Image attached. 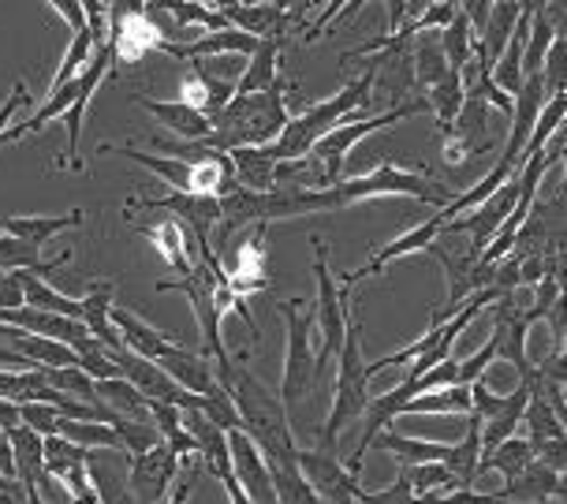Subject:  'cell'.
<instances>
[{"mask_svg": "<svg viewBox=\"0 0 567 504\" xmlns=\"http://www.w3.org/2000/svg\"><path fill=\"white\" fill-rule=\"evenodd\" d=\"M441 228H444V220L433 214V217H425L419 228H411V232H403L400 239H392L389 247H381V250H373V258L367 261V266H359V269H351V274H343V285L354 288L362 277H373V274H381L389 261H396V258H408V255H419V250H430L433 244H437V236H441Z\"/></svg>", "mask_w": 567, "mask_h": 504, "instance_id": "14", "label": "cell"}, {"mask_svg": "<svg viewBox=\"0 0 567 504\" xmlns=\"http://www.w3.org/2000/svg\"><path fill=\"white\" fill-rule=\"evenodd\" d=\"M422 109H425V101H422V97H411V101H403V105H396V109H384V113L351 120V124H337L326 138H318V143H313V150H310V157L321 165L326 187L340 184L343 157L351 154V146H354V143H362V138L373 135V131H381V127H389V124H400V120H408V116H414V113H422Z\"/></svg>", "mask_w": 567, "mask_h": 504, "instance_id": "8", "label": "cell"}, {"mask_svg": "<svg viewBox=\"0 0 567 504\" xmlns=\"http://www.w3.org/2000/svg\"><path fill=\"white\" fill-rule=\"evenodd\" d=\"M482 463V426L478 419L467 415L463 419V438L449 445V456H444L441 467L460 482V490H474V475H478Z\"/></svg>", "mask_w": 567, "mask_h": 504, "instance_id": "28", "label": "cell"}, {"mask_svg": "<svg viewBox=\"0 0 567 504\" xmlns=\"http://www.w3.org/2000/svg\"><path fill=\"white\" fill-rule=\"evenodd\" d=\"M113 296H116V288L109 285V280H97L94 288L86 291L83 299V315H79V326H83L90 332V340L101 348V351H120L124 344H120V337H116V329H113V321H109V315H113Z\"/></svg>", "mask_w": 567, "mask_h": 504, "instance_id": "20", "label": "cell"}, {"mask_svg": "<svg viewBox=\"0 0 567 504\" xmlns=\"http://www.w3.org/2000/svg\"><path fill=\"white\" fill-rule=\"evenodd\" d=\"M198 261L190 269V277L184 280H161L157 291H179L190 310H195V321H198V332H202V356L213 362V374H217V385L228 389V378L236 370L231 362L228 348H225V337H220V321L231 307H236V296L228 288V277H225V266H220L217 250H198Z\"/></svg>", "mask_w": 567, "mask_h": 504, "instance_id": "1", "label": "cell"}, {"mask_svg": "<svg viewBox=\"0 0 567 504\" xmlns=\"http://www.w3.org/2000/svg\"><path fill=\"white\" fill-rule=\"evenodd\" d=\"M157 367L176 381L179 389L190 397H209L217 389V374H213V362L198 351H187L184 344H172L165 356L157 359Z\"/></svg>", "mask_w": 567, "mask_h": 504, "instance_id": "18", "label": "cell"}, {"mask_svg": "<svg viewBox=\"0 0 567 504\" xmlns=\"http://www.w3.org/2000/svg\"><path fill=\"white\" fill-rule=\"evenodd\" d=\"M138 232L154 244L157 255L168 261V269L176 274V280L190 277V269H195V255H190V250L195 247H190V236L179 220L165 217V220H157V225H142Z\"/></svg>", "mask_w": 567, "mask_h": 504, "instance_id": "21", "label": "cell"}, {"mask_svg": "<svg viewBox=\"0 0 567 504\" xmlns=\"http://www.w3.org/2000/svg\"><path fill=\"white\" fill-rule=\"evenodd\" d=\"M299 475L307 479V486L318 493L326 504H354V493H359V479L343 471L340 452H321V449H307L296 452Z\"/></svg>", "mask_w": 567, "mask_h": 504, "instance_id": "11", "label": "cell"}, {"mask_svg": "<svg viewBox=\"0 0 567 504\" xmlns=\"http://www.w3.org/2000/svg\"><path fill=\"white\" fill-rule=\"evenodd\" d=\"M313 277H318L313 329L321 332V348H318V359H313V381L326 389L329 378H332V362H337L340 344H343V329H348V299H351L354 288L332 285L329 247H326V239H321V236H313Z\"/></svg>", "mask_w": 567, "mask_h": 504, "instance_id": "6", "label": "cell"}, {"mask_svg": "<svg viewBox=\"0 0 567 504\" xmlns=\"http://www.w3.org/2000/svg\"><path fill=\"white\" fill-rule=\"evenodd\" d=\"M556 34H560V30H556L549 8L534 4L530 30H526V45H523V79L542 72V60H545V53H549V45H553Z\"/></svg>", "mask_w": 567, "mask_h": 504, "instance_id": "34", "label": "cell"}, {"mask_svg": "<svg viewBox=\"0 0 567 504\" xmlns=\"http://www.w3.org/2000/svg\"><path fill=\"white\" fill-rule=\"evenodd\" d=\"M400 415H471V392L467 385H455V389H437V392H422V397L408 400L400 408Z\"/></svg>", "mask_w": 567, "mask_h": 504, "instance_id": "33", "label": "cell"}, {"mask_svg": "<svg viewBox=\"0 0 567 504\" xmlns=\"http://www.w3.org/2000/svg\"><path fill=\"white\" fill-rule=\"evenodd\" d=\"M0 236H4V232H0Z\"/></svg>", "mask_w": 567, "mask_h": 504, "instance_id": "52", "label": "cell"}, {"mask_svg": "<svg viewBox=\"0 0 567 504\" xmlns=\"http://www.w3.org/2000/svg\"><path fill=\"white\" fill-rule=\"evenodd\" d=\"M332 202L337 209H348L354 202H370V198H422L430 206H449L455 198V187H444L441 179L419 173V168H403V165H378L367 176L343 179V184H332Z\"/></svg>", "mask_w": 567, "mask_h": 504, "instance_id": "5", "label": "cell"}, {"mask_svg": "<svg viewBox=\"0 0 567 504\" xmlns=\"http://www.w3.org/2000/svg\"><path fill=\"white\" fill-rule=\"evenodd\" d=\"M485 131H489V105L474 94H463L460 113L452 116L449 127H441L444 161H449V165H463V161L474 154H489L493 143L485 138Z\"/></svg>", "mask_w": 567, "mask_h": 504, "instance_id": "10", "label": "cell"}, {"mask_svg": "<svg viewBox=\"0 0 567 504\" xmlns=\"http://www.w3.org/2000/svg\"><path fill=\"white\" fill-rule=\"evenodd\" d=\"M519 426L526 430V441H530V449L549 445V441H564V419L553 415L549 403H545L542 397H534V392H530V400H526V411H523Z\"/></svg>", "mask_w": 567, "mask_h": 504, "instance_id": "37", "label": "cell"}, {"mask_svg": "<svg viewBox=\"0 0 567 504\" xmlns=\"http://www.w3.org/2000/svg\"><path fill=\"white\" fill-rule=\"evenodd\" d=\"M131 209H154V214H172V220L187 228V236L195 239V250H209V236L220 225V202L206 195H165V198H131Z\"/></svg>", "mask_w": 567, "mask_h": 504, "instance_id": "9", "label": "cell"}, {"mask_svg": "<svg viewBox=\"0 0 567 504\" xmlns=\"http://www.w3.org/2000/svg\"><path fill=\"white\" fill-rule=\"evenodd\" d=\"M83 217H86L83 209H71L64 217H0V232L12 239H27L34 247H45L60 232L83 225Z\"/></svg>", "mask_w": 567, "mask_h": 504, "instance_id": "30", "label": "cell"}, {"mask_svg": "<svg viewBox=\"0 0 567 504\" xmlns=\"http://www.w3.org/2000/svg\"><path fill=\"white\" fill-rule=\"evenodd\" d=\"M455 16H460V4H452V0H433V4L422 8V16L414 19L411 30L414 34H441Z\"/></svg>", "mask_w": 567, "mask_h": 504, "instance_id": "45", "label": "cell"}, {"mask_svg": "<svg viewBox=\"0 0 567 504\" xmlns=\"http://www.w3.org/2000/svg\"><path fill=\"white\" fill-rule=\"evenodd\" d=\"M515 173H519V168H515L512 161L496 157V165L489 168V173H485L474 187H467V191H455V198L449 202V206H441V209H437V217L444 220V225H449V220L463 217V214H471V209H478L485 198H493L496 191H501L504 184H508V179H512Z\"/></svg>", "mask_w": 567, "mask_h": 504, "instance_id": "26", "label": "cell"}, {"mask_svg": "<svg viewBox=\"0 0 567 504\" xmlns=\"http://www.w3.org/2000/svg\"><path fill=\"white\" fill-rule=\"evenodd\" d=\"M56 422H60V415H56V408H49V403H38V400L19 403V426L34 430L38 438H53Z\"/></svg>", "mask_w": 567, "mask_h": 504, "instance_id": "46", "label": "cell"}, {"mask_svg": "<svg viewBox=\"0 0 567 504\" xmlns=\"http://www.w3.org/2000/svg\"><path fill=\"white\" fill-rule=\"evenodd\" d=\"M288 38H261L255 53L247 56V72L236 79V97H250L269 90L280 79V53Z\"/></svg>", "mask_w": 567, "mask_h": 504, "instance_id": "23", "label": "cell"}, {"mask_svg": "<svg viewBox=\"0 0 567 504\" xmlns=\"http://www.w3.org/2000/svg\"><path fill=\"white\" fill-rule=\"evenodd\" d=\"M411 68H414V83H419L422 90L437 86L441 79H449V60H444L441 53V42L437 34H419V42L411 45Z\"/></svg>", "mask_w": 567, "mask_h": 504, "instance_id": "36", "label": "cell"}, {"mask_svg": "<svg viewBox=\"0 0 567 504\" xmlns=\"http://www.w3.org/2000/svg\"><path fill=\"white\" fill-rule=\"evenodd\" d=\"M94 34L83 27V30H75V34L68 38V49H64V60H60V68H56V75H53V83H49V94H56L60 86H68L71 79H75L83 68L90 64V56H94Z\"/></svg>", "mask_w": 567, "mask_h": 504, "instance_id": "41", "label": "cell"}, {"mask_svg": "<svg viewBox=\"0 0 567 504\" xmlns=\"http://www.w3.org/2000/svg\"><path fill=\"white\" fill-rule=\"evenodd\" d=\"M370 403V378H367V362H362V321L348 310V329H343V344L337 356V385H332V411L326 419V430L318 433L321 452H337L340 433L351 422L362 419Z\"/></svg>", "mask_w": 567, "mask_h": 504, "instance_id": "4", "label": "cell"}, {"mask_svg": "<svg viewBox=\"0 0 567 504\" xmlns=\"http://www.w3.org/2000/svg\"><path fill=\"white\" fill-rule=\"evenodd\" d=\"M109 321H113V329H116L124 351H131V356H138L146 362H157L172 344H176V337H172V332L154 329L146 318H138L135 310H127V307H113Z\"/></svg>", "mask_w": 567, "mask_h": 504, "instance_id": "17", "label": "cell"}, {"mask_svg": "<svg viewBox=\"0 0 567 504\" xmlns=\"http://www.w3.org/2000/svg\"><path fill=\"white\" fill-rule=\"evenodd\" d=\"M422 101H425V109H433V116H437V127H449L452 116L460 113V105H463V83H460V75L441 79L437 86L425 90Z\"/></svg>", "mask_w": 567, "mask_h": 504, "instance_id": "43", "label": "cell"}, {"mask_svg": "<svg viewBox=\"0 0 567 504\" xmlns=\"http://www.w3.org/2000/svg\"><path fill=\"white\" fill-rule=\"evenodd\" d=\"M176 475H179V456L165 445V441H157L150 452L127 460V486L135 493L138 504L165 501Z\"/></svg>", "mask_w": 567, "mask_h": 504, "instance_id": "12", "label": "cell"}, {"mask_svg": "<svg viewBox=\"0 0 567 504\" xmlns=\"http://www.w3.org/2000/svg\"><path fill=\"white\" fill-rule=\"evenodd\" d=\"M437 42H441L444 60H449V72H452V75H460L463 68H467L471 60H474V45H478V38H474V30H471L467 19L455 16L452 23L437 34Z\"/></svg>", "mask_w": 567, "mask_h": 504, "instance_id": "39", "label": "cell"}, {"mask_svg": "<svg viewBox=\"0 0 567 504\" xmlns=\"http://www.w3.org/2000/svg\"><path fill=\"white\" fill-rule=\"evenodd\" d=\"M288 79H277L269 90L250 97H231L225 105V113L213 116L209 124V150H220V154H236V150H258V146H272L280 138V131L288 127Z\"/></svg>", "mask_w": 567, "mask_h": 504, "instance_id": "2", "label": "cell"}, {"mask_svg": "<svg viewBox=\"0 0 567 504\" xmlns=\"http://www.w3.org/2000/svg\"><path fill=\"white\" fill-rule=\"evenodd\" d=\"M373 105V68H367L359 79H351L337 97L329 101H307L302 113L288 120V127L280 131V138L272 143L277 161H302L310 157V150L318 138H326L332 127L343 124L348 116L362 120V109Z\"/></svg>", "mask_w": 567, "mask_h": 504, "instance_id": "3", "label": "cell"}, {"mask_svg": "<svg viewBox=\"0 0 567 504\" xmlns=\"http://www.w3.org/2000/svg\"><path fill=\"white\" fill-rule=\"evenodd\" d=\"M258 49V38L243 34V30H220V34L206 38H190L187 45H161V53L176 56V60H206V56H250Z\"/></svg>", "mask_w": 567, "mask_h": 504, "instance_id": "22", "label": "cell"}, {"mask_svg": "<svg viewBox=\"0 0 567 504\" xmlns=\"http://www.w3.org/2000/svg\"><path fill=\"white\" fill-rule=\"evenodd\" d=\"M131 101L146 109L161 127H168L172 135H179L184 143H206L209 131H213L209 120L202 113H195V109H187L184 101H161V97H150V94H135Z\"/></svg>", "mask_w": 567, "mask_h": 504, "instance_id": "19", "label": "cell"}, {"mask_svg": "<svg viewBox=\"0 0 567 504\" xmlns=\"http://www.w3.org/2000/svg\"><path fill=\"white\" fill-rule=\"evenodd\" d=\"M49 8L71 27V34L86 27V16H83V4H79V0H49Z\"/></svg>", "mask_w": 567, "mask_h": 504, "instance_id": "49", "label": "cell"}, {"mask_svg": "<svg viewBox=\"0 0 567 504\" xmlns=\"http://www.w3.org/2000/svg\"><path fill=\"white\" fill-rule=\"evenodd\" d=\"M519 12H523L519 0H493V8H489V23H485L482 38H478L482 60H485V64H489V68L496 64V56L504 53V45H508L512 30H515V23H519Z\"/></svg>", "mask_w": 567, "mask_h": 504, "instance_id": "32", "label": "cell"}, {"mask_svg": "<svg viewBox=\"0 0 567 504\" xmlns=\"http://www.w3.org/2000/svg\"><path fill=\"white\" fill-rule=\"evenodd\" d=\"M4 277H8V274H0V280H4Z\"/></svg>", "mask_w": 567, "mask_h": 504, "instance_id": "51", "label": "cell"}, {"mask_svg": "<svg viewBox=\"0 0 567 504\" xmlns=\"http://www.w3.org/2000/svg\"><path fill=\"white\" fill-rule=\"evenodd\" d=\"M545 504H549V501H545ZM556 504H564V497H560V501H556Z\"/></svg>", "mask_w": 567, "mask_h": 504, "instance_id": "50", "label": "cell"}, {"mask_svg": "<svg viewBox=\"0 0 567 504\" xmlns=\"http://www.w3.org/2000/svg\"><path fill=\"white\" fill-rule=\"evenodd\" d=\"M236 97V83H225V79H213L206 72V64H198V60H190L184 79H179V101H184L187 109H195L206 120L220 116L225 113V105Z\"/></svg>", "mask_w": 567, "mask_h": 504, "instance_id": "15", "label": "cell"}, {"mask_svg": "<svg viewBox=\"0 0 567 504\" xmlns=\"http://www.w3.org/2000/svg\"><path fill=\"white\" fill-rule=\"evenodd\" d=\"M30 105V94H27V83H16L12 94H8V101L0 105V135H4L8 127H12V116L19 113V109Z\"/></svg>", "mask_w": 567, "mask_h": 504, "instance_id": "48", "label": "cell"}, {"mask_svg": "<svg viewBox=\"0 0 567 504\" xmlns=\"http://www.w3.org/2000/svg\"><path fill=\"white\" fill-rule=\"evenodd\" d=\"M284 321H288V356H284V381L277 389V397L288 411V422L296 419L299 400L307 397L313 385V356H310V340H313V307L302 299H288L280 307Z\"/></svg>", "mask_w": 567, "mask_h": 504, "instance_id": "7", "label": "cell"}, {"mask_svg": "<svg viewBox=\"0 0 567 504\" xmlns=\"http://www.w3.org/2000/svg\"><path fill=\"white\" fill-rule=\"evenodd\" d=\"M56 438H64V441H71V445H79L86 452H124V449H120V438L113 433V426H105V422L60 419L56 422Z\"/></svg>", "mask_w": 567, "mask_h": 504, "instance_id": "38", "label": "cell"}, {"mask_svg": "<svg viewBox=\"0 0 567 504\" xmlns=\"http://www.w3.org/2000/svg\"><path fill=\"white\" fill-rule=\"evenodd\" d=\"M526 400H530V381H519V385L512 389V397H504L501 411L489 419H482V460L489 456L496 445H504L508 438H515V430H519L523 422V411H526Z\"/></svg>", "mask_w": 567, "mask_h": 504, "instance_id": "24", "label": "cell"}, {"mask_svg": "<svg viewBox=\"0 0 567 504\" xmlns=\"http://www.w3.org/2000/svg\"><path fill=\"white\" fill-rule=\"evenodd\" d=\"M534 463V449H530V441L526 438H508L504 445H496L489 456H485L478 463V475H474V482H478L485 471H501L504 482H512V479H519L526 467Z\"/></svg>", "mask_w": 567, "mask_h": 504, "instance_id": "35", "label": "cell"}, {"mask_svg": "<svg viewBox=\"0 0 567 504\" xmlns=\"http://www.w3.org/2000/svg\"><path fill=\"white\" fill-rule=\"evenodd\" d=\"M564 97H567V94H560V97H549V101H545V109H542L538 124H534L530 138H526V146H523L519 168H523V161H526V157L542 154V150H545V143H549V138L556 135V131L564 127Z\"/></svg>", "mask_w": 567, "mask_h": 504, "instance_id": "42", "label": "cell"}, {"mask_svg": "<svg viewBox=\"0 0 567 504\" xmlns=\"http://www.w3.org/2000/svg\"><path fill=\"white\" fill-rule=\"evenodd\" d=\"M231 157V168H236V187L243 191H258V195H266L272 191V173H277V154H272V146H258V150H236Z\"/></svg>", "mask_w": 567, "mask_h": 504, "instance_id": "31", "label": "cell"}, {"mask_svg": "<svg viewBox=\"0 0 567 504\" xmlns=\"http://www.w3.org/2000/svg\"><path fill=\"white\" fill-rule=\"evenodd\" d=\"M556 497H564V475H556V471L542 467L538 460H534L519 479L504 482V490H496V501H530V504H545V501H556Z\"/></svg>", "mask_w": 567, "mask_h": 504, "instance_id": "25", "label": "cell"}, {"mask_svg": "<svg viewBox=\"0 0 567 504\" xmlns=\"http://www.w3.org/2000/svg\"><path fill=\"white\" fill-rule=\"evenodd\" d=\"M16 280H19V288H23V307L45 310V315L71 318V321H79V315H83V302L64 296V291L49 285L45 277H38V274H30V269H23V274H16Z\"/></svg>", "mask_w": 567, "mask_h": 504, "instance_id": "29", "label": "cell"}, {"mask_svg": "<svg viewBox=\"0 0 567 504\" xmlns=\"http://www.w3.org/2000/svg\"><path fill=\"white\" fill-rule=\"evenodd\" d=\"M168 12V19L176 23V30H187V27H202L209 34H220V30H231L228 19L217 12V4H198V0H168L161 4Z\"/></svg>", "mask_w": 567, "mask_h": 504, "instance_id": "40", "label": "cell"}, {"mask_svg": "<svg viewBox=\"0 0 567 504\" xmlns=\"http://www.w3.org/2000/svg\"><path fill=\"white\" fill-rule=\"evenodd\" d=\"M266 232H269V225H255V228H250V236L239 239L236 258H231V266L225 269L228 288H231V296H236V299H250V296H258V291L269 288Z\"/></svg>", "mask_w": 567, "mask_h": 504, "instance_id": "13", "label": "cell"}, {"mask_svg": "<svg viewBox=\"0 0 567 504\" xmlns=\"http://www.w3.org/2000/svg\"><path fill=\"white\" fill-rule=\"evenodd\" d=\"M370 449H381L389 452L400 467H422V463H444L449 456V445L441 441H419V438H408V433H396V430H381L378 438L370 441Z\"/></svg>", "mask_w": 567, "mask_h": 504, "instance_id": "27", "label": "cell"}, {"mask_svg": "<svg viewBox=\"0 0 567 504\" xmlns=\"http://www.w3.org/2000/svg\"><path fill=\"white\" fill-rule=\"evenodd\" d=\"M545 101H549V97H545V86H542L538 75H526L523 86H519V94L512 97V135H508V143H504V154L501 157L512 161L515 168H519L523 146H526V138H530L534 124H538Z\"/></svg>", "mask_w": 567, "mask_h": 504, "instance_id": "16", "label": "cell"}, {"mask_svg": "<svg viewBox=\"0 0 567 504\" xmlns=\"http://www.w3.org/2000/svg\"><path fill=\"white\" fill-rule=\"evenodd\" d=\"M489 8H493V0H463V4H460V16L471 23L474 38H482L485 23H489Z\"/></svg>", "mask_w": 567, "mask_h": 504, "instance_id": "47", "label": "cell"}, {"mask_svg": "<svg viewBox=\"0 0 567 504\" xmlns=\"http://www.w3.org/2000/svg\"><path fill=\"white\" fill-rule=\"evenodd\" d=\"M538 79L545 86V97H560L567 90V38H564V30L553 38L549 53H545V60H542Z\"/></svg>", "mask_w": 567, "mask_h": 504, "instance_id": "44", "label": "cell"}]
</instances>
